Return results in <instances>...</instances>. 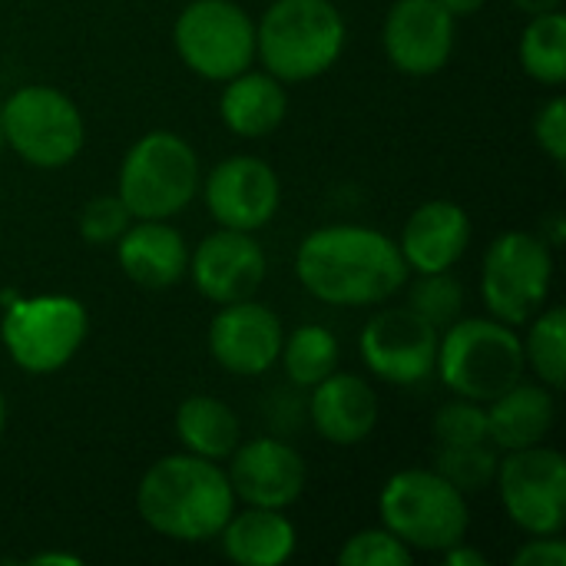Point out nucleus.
Returning a JSON list of instances; mask_svg holds the SVG:
<instances>
[{"label":"nucleus","instance_id":"nucleus-1","mask_svg":"<svg viewBox=\"0 0 566 566\" xmlns=\"http://www.w3.org/2000/svg\"><path fill=\"white\" fill-rule=\"evenodd\" d=\"M295 275L315 298L338 308H361L401 292L408 262L398 242L378 229L325 226L298 245Z\"/></svg>","mask_w":566,"mask_h":566},{"label":"nucleus","instance_id":"nucleus-2","mask_svg":"<svg viewBox=\"0 0 566 566\" xmlns=\"http://www.w3.org/2000/svg\"><path fill=\"white\" fill-rule=\"evenodd\" d=\"M136 511L146 527L169 541L199 544L219 537L235 511L229 474L199 454L159 458L136 488Z\"/></svg>","mask_w":566,"mask_h":566},{"label":"nucleus","instance_id":"nucleus-3","mask_svg":"<svg viewBox=\"0 0 566 566\" xmlns=\"http://www.w3.org/2000/svg\"><path fill=\"white\" fill-rule=\"evenodd\" d=\"M345 50V20L332 0H275L255 27V53L282 83L328 73Z\"/></svg>","mask_w":566,"mask_h":566},{"label":"nucleus","instance_id":"nucleus-4","mask_svg":"<svg viewBox=\"0 0 566 566\" xmlns=\"http://www.w3.org/2000/svg\"><path fill=\"white\" fill-rule=\"evenodd\" d=\"M434 368L458 398L488 405L524 378V342L497 318H458L438 338Z\"/></svg>","mask_w":566,"mask_h":566},{"label":"nucleus","instance_id":"nucleus-5","mask_svg":"<svg viewBox=\"0 0 566 566\" xmlns=\"http://www.w3.org/2000/svg\"><path fill=\"white\" fill-rule=\"evenodd\" d=\"M381 524L408 551L441 554L468 537L471 514L458 488H451L434 468H408L388 478L378 497Z\"/></svg>","mask_w":566,"mask_h":566},{"label":"nucleus","instance_id":"nucleus-6","mask_svg":"<svg viewBox=\"0 0 566 566\" xmlns=\"http://www.w3.org/2000/svg\"><path fill=\"white\" fill-rule=\"evenodd\" d=\"M199 189L196 149L166 129L136 139L119 169V199L133 219H169L182 212Z\"/></svg>","mask_w":566,"mask_h":566},{"label":"nucleus","instance_id":"nucleus-7","mask_svg":"<svg viewBox=\"0 0 566 566\" xmlns=\"http://www.w3.org/2000/svg\"><path fill=\"white\" fill-rule=\"evenodd\" d=\"M0 338L13 365L30 375H53L80 352L90 315L73 295H3Z\"/></svg>","mask_w":566,"mask_h":566},{"label":"nucleus","instance_id":"nucleus-8","mask_svg":"<svg viewBox=\"0 0 566 566\" xmlns=\"http://www.w3.org/2000/svg\"><path fill=\"white\" fill-rule=\"evenodd\" d=\"M0 123L3 143H10V149L36 169H60L73 163L86 139L76 103L56 86L13 90L0 106Z\"/></svg>","mask_w":566,"mask_h":566},{"label":"nucleus","instance_id":"nucleus-9","mask_svg":"<svg viewBox=\"0 0 566 566\" xmlns=\"http://www.w3.org/2000/svg\"><path fill=\"white\" fill-rule=\"evenodd\" d=\"M172 43L192 73L226 83L255 60V23L235 0H192L176 17Z\"/></svg>","mask_w":566,"mask_h":566},{"label":"nucleus","instance_id":"nucleus-10","mask_svg":"<svg viewBox=\"0 0 566 566\" xmlns=\"http://www.w3.org/2000/svg\"><path fill=\"white\" fill-rule=\"evenodd\" d=\"M554 282V255L544 235L504 232L484 255L481 295L504 325H524L537 315Z\"/></svg>","mask_w":566,"mask_h":566},{"label":"nucleus","instance_id":"nucleus-11","mask_svg":"<svg viewBox=\"0 0 566 566\" xmlns=\"http://www.w3.org/2000/svg\"><path fill=\"white\" fill-rule=\"evenodd\" d=\"M497 488L507 517L531 537L560 534L566 524V461L560 451L534 444L507 451L497 464Z\"/></svg>","mask_w":566,"mask_h":566},{"label":"nucleus","instance_id":"nucleus-12","mask_svg":"<svg viewBox=\"0 0 566 566\" xmlns=\"http://www.w3.org/2000/svg\"><path fill=\"white\" fill-rule=\"evenodd\" d=\"M361 358L388 385H418L434 371L438 328L411 305L381 308L361 332Z\"/></svg>","mask_w":566,"mask_h":566},{"label":"nucleus","instance_id":"nucleus-13","mask_svg":"<svg viewBox=\"0 0 566 566\" xmlns=\"http://www.w3.org/2000/svg\"><path fill=\"white\" fill-rule=\"evenodd\" d=\"M282 202V182L275 169L259 156H229L206 179V206L222 229L259 232Z\"/></svg>","mask_w":566,"mask_h":566},{"label":"nucleus","instance_id":"nucleus-14","mask_svg":"<svg viewBox=\"0 0 566 566\" xmlns=\"http://www.w3.org/2000/svg\"><path fill=\"white\" fill-rule=\"evenodd\" d=\"M282 322L272 308L252 298L219 305L209 325V352L229 375L255 378L265 375L282 355Z\"/></svg>","mask_w":566,"mask_h":566},{"label":"nucleus","instance_id":"nucleus-15","mask_svg":"<svg viewBox=\"0 0 566 566\" xmlns=\"http://www.w3.org/2000/svg\"><path fill=\"white\" fill-rule=\"evenodd\" d=\"M381 43L395 70L431 76L444 70L454 53V17L441 0H398L385 17Z\"/></svg>","mask_w":566,"mask_h":566},{"label":"nucleus","instance_id":"nucleus-16","mask_svg":"<svg viewBox=\"0 0 566 566\" xmlns=\"http://www.w3.org/2000/svg\"><path fill=\"white\" fill-rule=\"evenodd\" d=\"M229 458L232 494L249 507L285 511L305 491V461L292 444L279 438H252L249 444H239Z\"/></svg>","mask_w":566,"mask_h":566},{"label":"nucleus","instance_id":"nucleus-17","mask_svg":"<svg viewBox=\"0 0 566 566\" xmlns=\"http://www.w3.org/2000/svg\"><path fill=\"white\" fill-rule=\"evenodd\" d=\"M189 275L199 295L216 305L252 298L265 279V252L252 232L219 229L199 242L196 255H189Z\"/></svg>","mask_w":566,"mask_h":566},{"label":"nucleus","instance_id":"nucleus-18","mask_svg":"<svg viewBox=\"0 0 566 566\" xmlns=\"http://www.w3.org/2000/svg\"><path fill=\"white\" fill-rule=\"evenodd\" d=\"M468 242H471V216L451 199H431L411 212L398 249L408 269L424 275V272L454 269L468 252Z\"/></svg>","mask_w":566,"mask_h":566},{"label":"nucleus","instance_id":"nucleus-19","mask_svg":"<svg viewBox=\"0 0 566 566\" xmlns=\"http://www.w3.org/2000/svg\"><path fill=\"white\" fill-rule=\"evenodd\" d=\"M315 431L338 448H352L371 438L378 428V395L368 381L358 375H338L332 371L312 388L308 405Z\"/></svg>","mask_w":566,"mask_h":566},{"label":"nucleus","instance_id":"nucleus-20","mask_svg":"<svg viewBox=\"0 0 566 566\" xmlns=\"http://www.w3.org/2000/svg\"><path fill=\"white\" fill-rule=\"evenodd\" d=\"M119 269L143 289H169L189 272V245L163 219H133L116 242Z\"/></svg>","mask_w":566,"mask_h":566},{"label":"nucleus","instance_id":"nucleus-21","mask_svg":"<svg viewBox=\"0 0 566 566\" xmlns=\"http://www.w3.org/2000/svg\"><path fill=\"white\" fill-rule=\"evenodd\" d=\"M488 405V438L501 451H524L544 444L557 418L554 391L547 385H531L524 378Z\"/></svg>","mask_w":566,"mask_h":566},{"label":"nucleus","instance_id":"nucleus-22","mask_svg":"<svg viewBox=\"0 0 566 566\" xmlns=\"http://www.w3.org/2000/svg\"><path fill=\"white\" fill-rule=\"evenodd\" d=\"M222 551L239 566H282L295 554V527L275 507H249L242 514L232 511L226 527L219 531Z\"/></svg>","mask_w":566,"mask_h":566},{"label":"nucleus","instance_id":"nucleus-23","mask_svg":"<svg viewBox=\"0 0 566 566\" xmlns=\"http://www.w3.org/2000/svg\"><path fill=\"white\" fill-rule=\"evenodd\" d=\"M285 113H289V96L282 90V80H275L272 73L242 70L239 76L226 80L219 116L235 136L262 139L282 126Z\"/></svg>","mask_w":566,"mask_h":566},{"label":"nucleus","instance_id":"nucleus-24","mask_svg":"<svg viewBox=\"0 0 566 566\" xmlns=\"http://www.w3.org/2000/svg\"><path fill=\"white\" fill-rule=\"evenodd\" d=\"M176 434L189 454L226 461L239 448L242 428L226 401L212 395H192L176 408Z\"/></svg>","mask_w":566,"mask_h":566},{"label":"nucleus","instance_id":"nucleus-25","mask_svg":"<svg viewBox=\"0 0 566 566\" xmlns=\"http://www.w3.org/2000/svg\"><path fill=\"white\" fill-rule=\"evenodd\" d=\"M521 63L531 80L560 86L566 80V17L560 10L531 17L521 36Z\"/></svg>","mask_w":566,"mask_h":566},{"label":"nucleus","instance_id":"nucleus-26","mask_svg":"<svg viewBox=\"0 0 566 566\" xmlns=\"http://www.w3.org/2000/svg\"><path fill=\"white\" fill-rule=\"evenodd\" d=\"M279 358L292 385L315 388L338 368V338L325 325H302L282 342Z\"/></svg>","mask_w":566,"mask_h":566},{"label":"nucleus","instance_id":"nucleus-27","mask_svg":"<svg viewBox=\"0 0 566 566\" xmlns=\"http://www.w3.org/2000/svg\"><path fill=\"white\" fill-rule=\"evenodd\" d=\"M524 361L534 368L541 385L560 391L566 378V312L560 305L541 312L524 342Z\"/></svg>","mask_w":566,"mask_h":566},{"label":"nucleus","instance_id":"nucleus-28","mask_svg":"<svg viewBox=\"0 0 566 566\" xmlns=\"http://www.w3.org/2000/svg\"><path fill=\"white\" fill-rule=\"evenodd\" d=\"M497 448H491V441H478V444H438L434 454V471L458 488L464 497L468 494H481L494 478H497Z\"/></svg>","mask_w":566,"mask_h":566},{"label":"nucleus","instance_id":"nucleus-29","mask_svg":"<svg viewBox=\"0 0 566 566\" xmlns=\"http://www.w3.org/2000/svg\"><path fill=\"white\" fill-rule=\"evenodd\" d=\"M424 322H431L434 328H448L451 322H458L461 305H464V285L448 272H424L415 285H411V302H408Z\"/></svg>","mask_w":566,"mask_h":566},{"label":"nucleus","instance_id":"nucleus-30","mask_svg":"<svg viewBox=\"0 0 566 566\" xmlns=\"http://www.w3.org/2000/svg\"><path fill=\"white\" fill-rule=\"evenodd\" d=\"M411 560H415L411 551L385 527L361 531L348 537L345 547L338 551L342 566H411Z\"/></svg>","mask_w":566,"mask_h":566},{"label":"nucleus","instance_id":"nucleus-31","mask_svg":"<svg viewBox=\"0 0 566 566\" xmlns=\"http://www.w3.org/2000/svg\"><path fill=\"white\" fill-rule=\"evenodd\" d=\"M434 441L438 444H478L488 438V408L471 398L448 401L434 415Z\"/></svg>","mask_w":566,"mask_h":566},{"label":"nucleus","instance_id":"nucleus-32","mask_svg":"<svg viewBox=\"0 0 566 566\" xmlns=\"http://www.w3.org/2000/svg\"><path fill=\"white\" fill-rule=\"evenodd\" d=\"M133 216L119 196H96L80 212V239L90 245H113L129 229Z\"/></svg>","mask_w":566,"mask_h":566},{"label":"nucleus","instance_id":"nucleus-33","mask_svg":"<svg viewBox=\"0 0 566 566\" xmlns=\"http://www.w3.org/2000/svg\"><path fill=\"white\" fill-rule=\"evenodd\" d=\"M534 139L537 146L557 163L564 166L566 159V99L554 96L547 106H541L537 119H534Z\"/></svg>","mask_w":566,"mask_h":566},{"label":"nucleus","instance_id":"nucleus-34","mask_svg":"<svg viewBox=\"0 0 566 566\" xmlns=\"http://www.w3.org/2000/svg\"><path fill=\"white\" fill-rule=\"evenodd\" d=\"M566 564V544L551 534V537H534L527 541L517 554L514 566H564Z\"/></svg>","mask_w":566,"mask_h":566},{"label":"nucleus","instance_id":"nucleus-35","mask_svg":"<svg viewBox=\"0 0 566 566\" xmlns=\"http://www.w3.org/2000/svg\"><path fill=\"white\" fill-rule=\"evenodd\" d=\"M441 554H444V564L448 566H488L484 554L468 551V547H464V541H461V544H454V547H448V551H441Z\"/></svg>","mask_w":566,"mask_h":566},{"label":"nucleus","instance_id":"nucleus-36","mask_svg":"<svg viewBox=\"0 0 566 566\" xmlns=\"http://www.w3.org/2000/svg\"><path fill=\"white\" fill-rule=\"evenodd\" d=\"M488 0H441V7L458 20V17H474Z\"/></svg>","mask_w":566,"mask_h":566},{"label":"nucleus","instance_id":"nucleus-37","mask_svg":"<svg viewBox=\"0 0 566 566\" xmlns=\"http://www.w3.org/2000/svg\"><path fill=\"white\" fill-rule=\"evenodd\" d=\"M564 0H514V7L527 17H541V13H551V10H560Z\"/></svg>","mask_w":566,"mask_h":566},{"label":"nucleus","instance_id":"nucleus-38","mask_svg":"<svg viewBox=\"0 0 566 566\" xmlns=\"http://www.w3.org/2000/svg\"><path fill=\"white\" fill-rule=\"evenodd\" d=\"M30 566H80V557H73V554H33L30 560H27Z\"/></svg>","mask_w":566,"mask_h":566},{"label":"nucleus","instance_id":"nucleus-39","mask_svg":"<svg viewBox=\"0 0 566 566\" xmlns=\"http://www.w3.org/2000/svg\"><path fill=\"white\" fill-rule=\"evenodd\" d=\"M547 229L554 232L551 245H560V242H564V216H551V219H547Z\"/></svg>","mask_w":566,"mask_h":566},{"label":"nucleus","instance_id":"nucleus-40","mask_svg":"<svg viewBox=\"0 0 566 566\" xmlns=\"http://www.w3.org/2000/svg\"><path fill=\"white\" fill-rule=\"evenodd\" d=\"M3 424H7V401H3V391H0V434H3Z\"/></svg>","mask_w":566,"mask_h":566},{"label":"nucleus","instance_id":"nucleus-41","mask_svg":"<svg viewBox=\"0 0 566 566\" xmlns=\"http://www.w3.org/2000/svg\"><path fill=\"white\" fill-rule=\"evenodd\" d=\"M7 143H3V123H0V149H3Z\"/></svg>","mask_w":566,"mask_h":566}]
</instances>
